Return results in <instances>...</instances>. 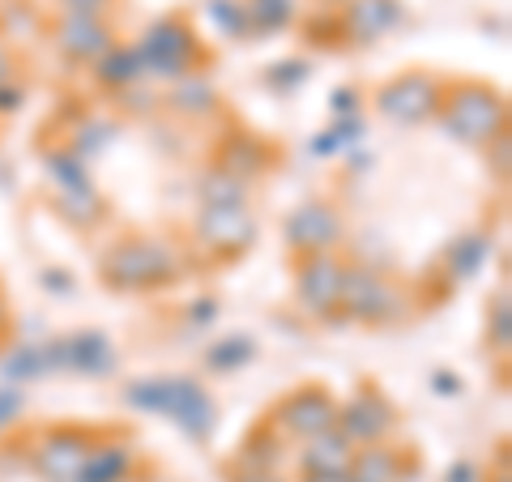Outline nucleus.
I'll list each match as a JSON object with an SVG mask.
<instances>
[{"mask_svg": "<svg viewBox=\"0 0 512 482\" xmlns=\"http://www.w3.org/2000/svg\"><path fill=\"white\" fill-rule=\"evenodd\" d=\"M359 448L350 444L338 427L325 431V436H312V440H303L299 448V470L303 474H346L350 470V461H355Z\"/></svg>", "mask_w": 512, "mask_h": 482, "instance_id": "412c9836", "label": "nucleus"}, {"mask_svg": "<svg viewBox=\"0 0 512 482\" xmlns=\"http://www.w3.org/2000/svg\"><path fill=\"white\" fill-rule=\"evenodd\" d=\"M295 273V303L308 320H342V273L346 252H316L291 256Z\"/></svg>", "mask_w": 512, "mask_h": 482, "instance_id": "9d476101", "label": "nucleus"}, {"mask_svg": "<svg viewBox=\"0 0 512 482\" xmlns=\"http://www.w3.org/2000/svg\"><path fill=\"white\" fill-rule=\"evenodd\" d=\"M338 393L320 380H303L295 389H286L274 406L265 410V419L274 423L286 440H312V436H325V431L338 427Z\"/></svg>", "mask_w": 512, "mask_h": 482, "instance_id": "1a4fd4ad", "label": "nucleus"}, {"mask_svg": "<svg viewBox=\"0 0 512 482\" xmlns=\"http://www.w3.org/2000/svg\"><path fill=\"white\" fill-rule=\"evenodd\" d=\"M244 5V22L256 35H278L295 22V0H239Z\"/></svg>", "mask_w": 512, "mask_h": 482, "instance_id": "393cba45", "label": "nucleus"}, {"mask_svg": "<svg viewBox=\"0 0 512 482\" xmlns=\"http://www.w3.org/2000/svg\"><path fill=\"white\" fill-rule=\"evenodd\" d=\"M13 333H18V320H13V303L5 295V286H0V355L13 346Z\"/></svg>", "mask_w": 512, "mask_h": 482, "instance_id": "bb28decb", "label": "nucleus"}, {"mask_svg": "<svg viewBox=\"0 0 512 482\" xmlns=\"http://www.w3.org/2000/svg\"><path fill=\"white\" fill-rule=\"evenodd\" d=\"M188 252L158 231H124L99 256V282L116 295H154L184 278Z\"/></svg>", "mask_w": 512, "mask_h": 482, "instance_id": "f257e3e1", "label": "nucleus"}, {"mask_svg": "<svg viewBox=\"0 0 512 482\" xmlns=\"http://www.w3.org/2000/svg\"><path fill=\"white\" fill-rule=\"evenodd\" d=\"M171 111H180V116H192V120H201V116H218L222 103L218 99V90L210 82V73H201V77H184V82H171L167 90V99H163Z\"/></svg>", "mask_w": 512, "mask_h": 482, "instance_id": "4be33fe9", "label": "nucleus"}, {"mask_svg": "<svg viewBox=\"0 0 512 482\" xmlns=\"http://www.w3.org/2000/svg\"><path fill=\"white\" fill-rule=\"evenodd\" d=\"M487 350L500 355V363L508 367V350H512V303H508V286H500L487 299Z\"/></svg>", "mask_w": 512, "mask_h": 482, "instance_id": "b1692460", "label": "nucleus"}, {"mask_svg": "<svg viewBox=\"0 0 512 482\" xmlns=\"http://www.w3.org/2000/svg\"><path fill=\"white\" fill-rule=\"evenodd\" d=\"M9 82H18V64H13V47L0 43V86H9Z\"/></svg>", "mask_w": 512, "mask_h": 482, "instance_id": "c85d7f7f", "label": "nucleus"}, {"mask_svg": "<svg viewBox=\"0 0 512 482\" xmlns=\"http://www.w3.org/2000/svg\"><path fill=\"white\" fill-rule=\"evenodd\" d=\"M419 312V286L380 269L372 261L346 256L342 273V320H355L363 329H393Z\"/></svg>", "mask_w": 512, "mask_h": 482, "instance_id": "f03ea898", "label": "nucleus"}, {"mask_svg": "<svg viewBox=\"0 0 512 482\" xmlns=\"http://www.w3.org/2000/svg\"><path fill=\"white\" fill-rule=\"evenodd\" d=\"M500 461H504V465H500V474H491V478H487V482H512V478H508V453H504V457H500Z\"/></svg>", "mask_w": 512, "mask_h": 482, "instance_id": "2f4dec72", "label": "nucleus"}, {"mask_svg": "<svg viewBox=\"0 0 512 482\" xmlns=\"http://www.w3.org/2000/svg\"><path fill=\"white\" fill-rule=\"evenodd\" d=\"M487 235L483 231H474V235H461V239H453L444 252H440V261H436V269H431V278L436 282H444V295H453L461 282H470L478 269H483V261H487Z\"/></svg>", "mask_w": 512, "mask_h": 482, "instance_id": "a211bd4d", "label": "nucleus"}, {"mask_svg": "<svg viewBox=\"0 0 512 482\" xmlns=\"http://www.w3.org/2000/svg\"><path fill=\"white\" fill-rule=\"evenodd\" d=\"M333 13L346 47H372L402 26V0H342Z\"/></svg>", "mask_w": 512, "mask_h": 482, "instance_id": "2eb2a0df", "label": "nucleus"}, {"mask_svg": "<svg viewBox=\"0 0 512 482\" xmlns=\"http://www.w3.org/2000/svg\"><path fill=\"white\" fill-rule=\"evenodd\" d=\"M397 423H402V414H397V401L384 393L372 376L359 380L355 393H350L342 406H338V431H342V436L355 444V448L393 440Z\"/></svg>", "mask_w": 512, "mask_h": 482, "instance_id": "f8f14e48", "label": "nucleus"}, {"mask_svg": "<svg viewBox=\"0 0 512 482\" xmlns=\"http://www.w3.org/2000/svg\"><path fill=\"white\" fill-rule=\"evenodd\" d=\"M18 419H22V397L9 393V389H0V431L18 427Z\"/></svg>", "mask_w": 512, "mask_h": 482, "instance_id": "cd10ccee", "label": "nucleus"}, {"mask_svg": "<svg viewBox=\"0 0 512 482\" xmlns=\"http://www.w3.org/2000/svg\"><path fill=\"white\" fill-rule=\"evenodd\" d=\"M94 82L111 94H128L133 86H141L146 77H141V60H137V47H111V52L94 64Z\"/></svg>", "mask_w": 512, "mask_h": 482, "instance_id": "5701e85b", "label": "nucleus"}, {"mask_svg": "<svg viewBox=\"0 0 512 482\" xmlns=\"http://www.w3.org/2000/svg\"><path fill=\"white\" fill-rule=\"evenodd\" d=\"M111 363H116V350H111V342L103 333H73V337H60V342L47 350V367H60V372L103 376Z\"/></svg>", "mask_w": 512, "mask_h": 482, "instance_id": "f3484780", "label": "nucleus"}, {"mask_svg": "<svg viewBox=\"0 0 512 482\" xmlns=\"http://www.w3.org/2000/svg\"><path fill=\"white\" fill-rule=\"evenodd\" d=\"M410 470V448L384 440V444H367L355 453V461H350L346 478L350 482H402Z\"/></svg>", "mask_w": 512, "mask_h": 482, "instance_id": "aec40b11", "label": "nucleus"}, {"mask_svg": "<svg viewBox=\"0 0 512 482\" xmlns=\"http://www.w3.org/2000/svg\"><path fill=\"white\" fill-rule=\"evenodd\" d=\"M133 47L141 60V77H158V82L201 77V73H210V64H214V47L192 26L188 9H171L163 18H154Z\"/></svg>", "mask_w": 512, "mask_h": 482, "instance_id": "20e7f679", "label": "nucleus"}, {"mask_svg": "<svg viewBox=\"0 0 512 482\" xmlns=\"http://www.w3.org/2000/svg\"><path fill=\"white\" fill-rule=\"evenodd\" d=\"M231 482H282L278 474H256V470H235L231 465Z\"/></svg>", "mask_w": 512, "mask_h": 482, "instance_id": "c756f323", "label": "nucleus"}, {"mask_svg": "<svg viewBox=\"0 0 512 482\" xmlns=\"http://www.w3.org/2000/svg\"><path fill=\"white\" fill-rule=\"evenodd\" d=\"M128 406L137 410H154V414H167L175 419L197 444L210 440V431L218 423V406L210 389L192 376H150V380H137L133 389L124 393Z\"/></svg>", "mask_w": 512, "mask_h": 482, "instance_id": "39448f33", "label": "nucleus"}, {"mask_svg": "<svg viewBox=\"0 0 512 482\" xmlns=\"http://www.w3.org/2000/svg\"><path fill=\"white\" fill-rule=\"evenodd\" d=\"M440 94H444V73L427 69V64H410V69L384 77V82L372 90V107L389 124L419 128V124L436 120Z\"/></svg>", "mask_w": 512, "mask_h": 482, "instance_id": "0eeeda50", "label": "nucleus"}, {"mask_svg": "<svg viewBox=\"0 0 512 482\" xmlns=\"http://www.w3.org/2000/svg\"><path fill=\"white\" fill-rule=\"evenodd\" d=\"M346 214L338 210V201L329 197H308L299 201L282 222L286 256H316V252H342L346 244Z\"/></svg>", "mask_w": 512, "mask_h": 482, "instance_id": "9b49d317", "label": "nucleus"}, {"mask_svg": "<svg viewBox=\"0 0 512 482\" xmlns=\"http://www.w3.org/2000/svg\"><path fill=\"white\" fill-rule=\"evenodd\" d=\"M56 47L69 64H99L111 47H116V30L99 13H60L56 18Z\"/></svg>", "mask_w": 512, "mask_h": 482, "instance_id": "ddd939ff", "label": "nucleus"}, {"mask_svg": "<svg viewBox=\"0 0 512 482\" xmlns=\"http://www.w3.org/2000/svg\"><path fill=\"white\" fill-rule=\"evenodd\" d=\"M278 146H269V137H256V133H244V128H235V133L218 137L214 146V171L231 175L239 184H256L269 167H278Z\"/></svg>", "mask_w": 512, "mask_h": 482, "instance_id": "4468645a", "label": "nucleus"}, {"mask_svg": "<svg viewBox=\"0 0 512 482\" xmlns=\"http://www.w3.org/2000/svg\"><path fill=\"white\" fill-rule=\"evenodd\" d=\"M256 244V218L248 205H201L192 222V252L201 265H235Z\"/></svg>", "mask_w": 512, "mask_h": 482, "instance_id": "6e6552de", "label": "nucleus"}, {"mask_svg": "<svg viewBox=\"0 0 512 482\" xmlns=\"http://www.w3.org/2000/svg\"><path fill=\"white\" fill-rule=\"evenodd\" d=\"M329 5H342V0H329Z\"/></svg>", "mask_w": 512, "mask_h": 482, "instance_id": "473e14b6", "label": "nucleus"}, {"mask_svg": "<svg viewBox=\"0 0 512 482\" xmlns=\"http://www.w3.org/2000/svg\"><path fill=\"white\" fill-rule=\"evenodd\" d=\"M286 440L282 431L269 423V419H261L256 427H248V436L239 440V448H235V470H256V474H278L282 470V461H286Z\"/></svg>", "mask_w": 512, "mask_h": 482, "instance_id": "6ab92c4d", "label": "nucleus"}, {"mask_svg": "<svg viewBox=\"0 0 512 482\" xmlns=\"http://www.w3.org/2000/svg\"><path fill=\"white\" fill-rule=\"evenodd\" d=\"M436 124L453 141H461V146L487 150L495 137H504L512 128L508 94L500 86L483 82V77H444Z\"/></svg>", "mask_w": 512, "mask_h": 482, "instance_id": "7ed1b4c3", "label": "nucleus"}, {"mask_svg": "<svg viewBox=\"0 0 512 482\" xmlns=\"http://www.w3.org/2000/svg\"><path fill=\"white\" fill-rule=\"evenodd\" d=\"M299 482H350L346 474H299Z\"/></svg>", "mask_w": 512, "mask_h": 482, "instance_id": "7c9ffc66", "label": "nucleus"}, {"mask_svg": "<svg viewBox=\"0 0 512 482\" xmlns=\"http://www.w3.org/2000/svg\"><path fill=\"white\" fill-rule=\"evenodd\" d=\"M107 431L111 423H43L26 440V465L47 482H73Z\"/></svg>", "mask_w": 512, "mask_h": 482, "instance_id": "423d86ee", "label": "nucleus"}, {"mask_svg": "<svg viewBox=\"0 0 512 482\" xmlns=\"http://www.w3.org/2000/svg\"><path fill=\"white\" fill-rule=\"evenodd\" d=\"M252 359H256V346L248 337H227V342H218L210 355H205V367H210V372H235V367H244Z\"/></svg>", "mask_w": 512, "mask_h": 482, "instance_id": "a878e982", "label": "nucleus"}, {"mask_svg": "<svg viewBox=\"0 0 512 482\" xmlns=\"http://www.w3.org/2000/svg\"><path fill=\"white\" fill-rule=\"evenodd\" d=\"M141 465L146 461H141L133 436H128L124 427H111L99 440V448L86 457V465L77 470L73 482H133L141 474Z\"/></svg>", "mask_w": 512, "mask_h": 482, "instance_id": "dca6fc26", "label": "nucleus"}]
</instances>
